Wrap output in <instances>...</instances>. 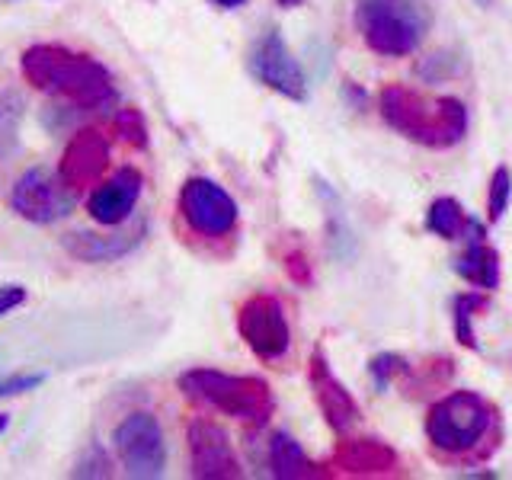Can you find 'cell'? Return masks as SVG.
I'll list each match as a JSON object with an SVG mask.
<instances>
[{"label":"cell","mask_w":512,"mask_h":480,"mask_svg":"<svg viewBox=\"0 0 512 480\" xmlns=\"http://www.w3.org/2000/svg\"><path fill=\"white\" fill-rule=\"evenodd\" d=\"M7 429V416L4 413H0V432H4Z\"/></svg>","instance_id":"1f68e13d"},{"label":"cell","mask_w":512,"mask_h":480,"mask_svg":"<svg viewBox=\"0 0 512 480\" xmlns=\"http://www.w3.org/2000/svg\"><path fill=\"white\" fill-rule=\"evenodd\" d=\"M106 167H109V138L100 132V128H80L61 154L58 176H61V183L77 196V192L90 189L96 180H100Z\"/></svg>","instance_id":"7c38bea8"},{"label":"cell","mask_w":512,"mask_h":480,"mask_svg":"<svg viewBox=\"0 0 512 480\" xmlns=\"http://www.w3.org/2000/svg\"><path fill=\"white\" fill-rule=\"evenodd\" d=\"M410 365L404 356H394V352H381L372 362H368V375L375 381V391H388V384L400 375H407Z\"/></svg>","instance_id":"7402d4cb"},{"label":"cell","mask_w":512,"mask_h":480,"mask_svg":"<svg viewBox=\"0 0 512 480\" xmlns=\"http://www.w3.org/2000/svg\"><path fill=\"white\" fill-rule=\"evenodd\" d=\"M109 474H112V464H109L106 448L100 442H90L87 452L77 461L74 477H109Z\"/></svg>","instance_id":"d4e9b609"},{"label":"cell","mask_w":512,"mask_h":480,"mask_svg":"<svg viewBox=\"0 0 512 480\" xmlns=\"http://www.w3.org/2000/svg\"><path fill=\"white\" fill-rule=\"evenodd\" d=\"M285 272H288V279L298 282V285H311L314 276H311V263H308V256H304L301 247L295 250H288L285 253Z\"/></svg>","instance_id":"4316f807"},{"label":"cell","mask_w":512,"mask_h":480,"mask_svg":"<svg viewBox=\"0 0 512 480\" xmlns=\"http://www.w3.org/2000/svg\"><path fill=\"white\" fill-rule=\"evenodd\" d=\"M247 68L263 87L285 96V100H295V103L308 100V80H304L298 58L288 52L282 32L276 26L256 36L247 55Z\"/></svg>","instance_id":"52a82bcc"},{"label":"cell","mask_w":512,"mask_h":480,"mask_svg":"<svg viewBox=\"0 0 512 480\" xmlns=\"http://www.w3.org/2000/svg\"><path fill=\"white\" fill-rule=\"evenodd\" d=\"M180 215L202 237H228L237 228V202L208 176H192L180 189Z\"/></svg>","instance_id":"9c48e42d"},{"label":"cell","mask_w":512,"mask_h":480,"mask_svg":"<svg viewBox=\"0 0 512 480\" xmlns=\"http://www.w3.org/2000/svg\"><path fill=\"white\" fill-rule=\"evenodd\" d=\"M215 7H221V10H234V7H240V4H247V0H212Z\"/></svg>","instance_id":"f1b7e54d"},{"label":"cell","mask_w":512,"mask_h":480,"mask_svg":"<svg viewBox=\"0 0 512 480\" xmlns=\"http://www.w3.org/2000/svg\"><path fill=\"white\" fill-rule=\"evenodd\" d=\"M397 452L381 439H343L333 448L330 464L336 474H349V477H378V474H391L397 471Z\"/></svg>","instance_id":"2e32d148"},{"label":"cell","mask_w":512,"mask_h":480,"mask_svg":"<svg viewBox=\"0 0 512 480\" xmlns=\"http://www.w3.org/2000/svg\"><path fill=\"white\" fill-rule=\"evenodd\" d=\"M23 301H26L23 285H0V317L10 314L13 308H20Z\"/></svg>","instance_id":"83f0119b"},{"label":"cell","mask_w":512,"mask_h":480,"mask_svg":"<svg viewBox=\"0 0 512 480\" xmlns=\"http://www.w3.org/2000/svg\"><path fill=\"white\" fill-rule=\"evenodd\" d=\"M26 119V100L16 90L0 93V160L20 151V128Z\"/></svg>","instance_id":"ffe728a7"},{"label":"cell","mask_w":512,"mask_h":480,"mask_svg":"<svg viewBox=\"0 0 512 480\" xmlns=\"http://www.w3.org/2000/svg\"><path fill=\"white\" fill-rule=\"evenodd\" d=\"M452 269L480 292H493L500 285V253L487 244V237H468V247L452 260Z\"/></svg>","instance_id":"e0dca14e"},{"label":"cell","mask_w":512,"mask_h":480,"mask_svg":"<svg viewBox=\"0 0 512 480\" xmlns=\"http://www.w3.org/2000/svg\"><path fill=\"white\" fill-rule=\"evenodd\" d=\"M487 308H490L487 295H477V292L455 295V301H452V320H455V336H458V343L464 349H477V336H474L471 324H474L477 311H487Z\"/></svg>","instance_id":"44dd1931"},{"label":"cell","mask_w":512,"mask_h":480,"mask_svg":"<svg viewBox=\"0 0 512 480\" xmlns=\"http://www.w3.org/2000/svg\"><path fill=\"white\" fill-rule=\"evenodd\" d=\"M74 199L77 196L61 183V176L45 167L26 170L10 189V208L32 224H55L68 218Z\"/></svg>","instance_id":"30bf717a"},{"label":"cell","mask_w":512,"mask_h":480,"mask_svg":"<svg viewBox=\"0 0 512 480\" xmlns=\"http://www.w3.org/2000/svg\"><path fill=\"white\" fill-rule=\"evenodd\" d=\"M474 4H477V7H484V10H487V7H493V0H474Z\"/></svg>","instance_id":"4dcf8cb0"},{"label":"cell","mask_w":512,"mask_h":480,"mask_svg":"<svg viewBox=\"0 0 512 480\" xmlns=\"http://www.w3.org/2000/svg\"><path fill=\"white\" fill-rule=\"evenodd\" d=\"M4 365V359H0ZM45 381V375H4L0 372V397H16V394H26L32 388H39Z\"/></svg>","instance_id":"484cf974"},{"label":"cell","mask_w":512,"mask_h":480,"mask_svg":"<svg viewBox=\"0 0 512 480\" xmlns=\"http://www.w3.org/2000/svg\"><path fill=\"white\" fill-rule=\"evenodd\" d=\"M20 71L26 84L74 109L96 112L116 103V87H112L106 64H100L93 55L74 52V48L52 42L29 45L20 58Z\"/></svg>","instance_id":"6da1fadb"},{"label":"cell","mask_w":512,"mask_h":480,"mask_svg":"<svg viewBox=\"0 0 512 480\" xmlns=\"http://www.w3.org/2000/svg\"><path fill=\"white\" fill-rule=\"evenodd\" d=\"M189 464L192 477L202 480H237L244 477V468L234 455L231 436L212 420L189 423Z\"/></svg>","instance_id":"8fae6325"},{"label":"cell","mask_w":512,"mask_h":480,"mask_svg":"<svg viewBox=\"0 0 512 480\" xmlns=\"http://www.w3.org/2000/svg\"><path fill=\"white\" fill-rule=\"evenodd\" d=\"M144 234H148V221L141 218L128 228L116 224L112 231H71L61 237V247L80 263H116L141 244Z\"/></svg>","instance_id":"5bb4252c"},{"label":"cell","mask_w":512,"mask_h":480,"mask_svg":"<svg viewBox=\"0 0 512 480\" xmlns=\"http://www.w3.org/2000/svg\"><path fill=\"white\" fill-rule=\"evenodd\" d=\"M468 224H471V218L464 215L461 202L452 196H439L426 212V228L432 234H439L442 240H461L468 234Z\"/></svg>","instance_id":"d6986e66"},{"label":"cell","mask_w":512,"mask_h":480,"mask_svg":"<svg viewBox=\"0 0 512 480\" xmlns=\"http://www.w3.org/2000/svg\"><path fill=\"white\" fill-rule=\"evenodd\" d=\"M176 384H180V391L189 400L212 407L224 416H234V420L247 426H266L272 410H276L269 384L256 375H228V372H215V368H189Z\"/></svg>","instance_id":"3957f363"},{"label":"cell","mask_w":512,"mask_h":480,"mask_svg":"<svg viewBox=\"0 0 512 480\" xmlns=\"http://www.w3.org/2000/svg\"><path fill=\"white\" fill-rule=\"evenodd\" d=\"M141 183L144 176L135 167H122L109 176L106 183H100L87 199V212L96 224H106V228H116L125 224L128 215L135 212L138 196H141Z\"/></svg>","instance_id":"9a60e30c"},{"label":"cell","mask_w":512,"mask_h":480,"mask_svg":"<svg viewBox=\"0 0 512 480\" xmlns=\"http://www.w3.org/2000/svg\"><path fill=\"white\" fill-rule=\"evenodd\" d=\"M304 4V0H279V7H288V10H292V7H301Z\"/></svg>","instance_id":"f546056e"},{"label":"cell","mask_w":512,"mask_h":480,"mask_svg":"<svg viewBox=\"0 0 512 480\" xmlns=\"http://www.w3.org/2000/svg\"><path fill=\"white\" fill-rule=\"evenodd\" d=\"M116 452L128 477L135 480H154L167 471V442L154 413H128L116 426Z\"/></svg>","instance_id":"8992f818"},{"label":"cell","mask_w":512,"mask_h":480,"mask_svg":"<svg viewBox=\"0 0 512 480\" xmlns=\"http://www.w3.org/2000/svg\"><path fill=\"white\" fill-rule=\"evenodd\" d=\"M496 429V410L474 391H452L429 407L426 436L442 455H471Z\"/></svg>","instance_id":"277c9868"},{"label":"cell","mask_w":512,"mask_h":480,"mask_svg":"<svg viewBox=\"0 0 512 480\" xmlns=\"http://www.w3.org/2000/svg\"><path fill=\"white\" fill-rule=\"evenodd\" d=\"M509 196H512V173L509 167H496L493 180H490V192H487V218L500 221L509 208Z\"/></svg>","instance_id":"603a6c76"},{"label":"cell","mask_w":512,"mask_h":480,"mask_svg":"<svg viewBox=\"0 0 512 480\" xmlns=\"http://www.w3.org/2000/svg\"><path fill=\"white\" fill-rule=\"evenodd\" d=\"M269 471L279 480H304V477H324L327 471L314 464L304 448L288 436V432H276L269 439Z\"/></svg>","instance_id":"ac0fdd59"},{"label":"cell","mask_w":512,"mask_h":480,"mask_svg":"<svg viewBox=\"0 0 512 480\" xmlns=\"http://www.w3.org/2000/svg\"><path fill=\"white\" fill-rule=\"evenodd\" d=\"M362 42L378 55L404 58L416 52L429 26V13L416 0H362L356 13Z\"/></svg>","instance_id":"5b68a950"},{"label":"cell","mask_w":512,"mask_h":480,"mask_svg":"<svg viewBox=\"0 0 512 480\" xmlns=\"http://www.w3.org/2000/svg\"><path fill=\"white\" fill-rule=\"evenodd\" d=\"M308 378H311V391L320 413L333 432H349L362 420V410L356 404V397L346 391V384L333 375V368L327 362V356L320 349H314L311 365H308Z\"/></svg>","instance_id":"4fadbf2b"},{"label":"cell","mask_w":512,"mask_h":480,"mask_svg":"<svg viewBox=\"0 0 512 480\" xmlns=\"http://www.w3.org/2000/svg\"><path fill=\"white\" fill-rule=\"evenodd\" d=\"M116 132L122 135V141L128 144V148L135 151H144L148 148V122H144V116L138 109H122L116 116Z\"/></svg>","instance_id":"cb8c5ba5"},{"label":"cell","mask_w":512,"mask_h":480,"mask_svg":"<svg viewBox=\"0 0 512 480\" xmlns=\"http://www.w3.org/2000/svg\"><path fill=\"white\" fill-rule=\"evenodd\" d=\"M378 112L397 135L423 148H452L468 135V109L455 96H423L388 84L378 93Z\"/></svg>","instance_id":"7a4b0ae2"},{"label":"cell","mask_w":512,"mask_h":480,"mask_svg":"<svg viewBox=\"0 0 512 480\" xmlns=\"http://www.w3.org/2000/svg\"><path fill=\"white\" fill-rule=\"evenodd\" d=\"M237 333L253 349V356L263 362L282 359L288 352V343H292V330H288L282 301L263 292L250 295L237 308Z\"/></svg>","instance_id":"ba28073f"}]
</instances>
